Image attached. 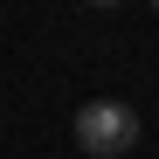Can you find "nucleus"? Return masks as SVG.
Here are the masks:
<instances>
[{
	"mask_svg": "<svg viewBox=\"0 0 159 159\" xmlns=\"http://www.w3.org/2000/svg\"><path fill=\"white\" fill-rule=\"evenodd\" d=\"M90 7H125V0H90Z\"/></svg>",
	"mask_w": 159,
	"mask_h": 159,
	"instance_id": "2",
	"label": "nucleus"
},
{
	"mask_svg": "<svg viewBox=\"0 0 159 159\" xmlns=\"http://www.w3.org/2000/svg\"><path fill=\"white\" fill-rule=\"evenodd\" d=\"M152 14H159V0H152Z\"/></svg>",
	"mask_w": 159,
	"mask_h": 159,
	"instance_id": "3",
	"label": "nucleus"
},
{
	"mask_svg": "<svg viewBox=\"0 0 159 159\" xmlns=\"http://www.w3.org/2000/svg\"><path fill=\"white\" fill-rule=\"evenodd\" d=\"M131 145H139V111L118 97H90L83 111H76V152L90 159H125Z\"/></svg>",
	"mask_w": 159,
	"mask_h": 159,
	"instance_id": "1",
	"label": "nucleus"
}]
</instances>
